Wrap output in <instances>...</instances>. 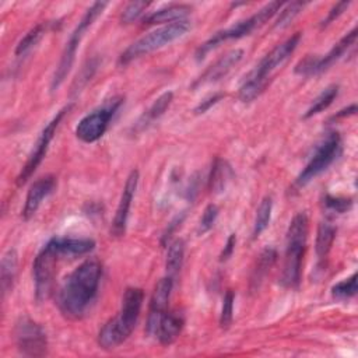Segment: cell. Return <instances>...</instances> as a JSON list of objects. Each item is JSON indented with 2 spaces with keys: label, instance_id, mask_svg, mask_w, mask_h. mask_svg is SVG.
<instances>
[{
  "label": "cell",
  "instance_id": "6da1fadb",
  "mask_svg": "<svg viewBox=\"0 0 358 358\" xmlns=\"http://www.w3.org/2000/svg\"><path fill=\"white\" fill-rule=\"evenodd\" d=\"M102 266L96 259H87L76 267L57 291V306L63 316L81 319L96 296Z\"/></svg>",
  "mask_w": 358,
  "mask_h": 358
},
{
  "label": "cell",
  "instance_id": "7a4b0ae2",
  "mask_svg": "<svg viewBox=\"0 0 358 358\" xmlns=\"http://www.w3.org/2000/svg\"><path fill=\"white\" fill-rule=\"evenodd\" d=\"M144 292L141 288L130 287L124 291L119 313L108 320L98 333V344L103 350L120 345L134 330L140 316Z\"/></svg>",
  "mask_w": 358,
  "mask_h": 358
},
{
  "label": "cell",
  "instance_id": "3957f363",
  "mask_svg": "<svg viewBox=\"0 0 358 358\" xmlns=\"http://www.w3.org/2000/svg\"><path fill=\"white\" fill-rule=\"evenodd\" d=\"M299 39L301 32L294 34L292 36L277 45L255 66V69L245 77L242 85L239 87L238 95L242 102H250L264 91L271 73L294 53L299 43Z\"/></svg>",
  "mask_w": 358,
  "mask_h": 358
},
{
  "label": "cell",
  "instance_id": "277c9868",
  "mask_svg": "<svg viewBox=\"0 0 358 358\" xmlns=\"http://www.w3.org/2000/svg\"><path fill=\"white\" fill-rule=\"evenodd\" d=\"M308 238V217L305 213L296 214L287 231L285 259L281 274V284L285 288H298L301 282L302 257Z\"/></svg>",
  "mask_w": 358,
  "mask_h": 358
},
{
  "label": "cell",
  "instance_id": "5b68a950",
  "mask_svg": "<svg viewBox=\"0 0 358 358\" xmlns=\"http://www.w3.org/2000/svg\"><path fill=\"white\" fill-rule=\"evenodd\" d=\"M285 3L282 1H271L268 4H266L264 7H262L256 14H253L252 17L239 21L236 25L229 27L227 29L218 31L215 32L210 39H207L204 43H201L197 50H196V60H203L206 57V55L215 49L217 46H220L222 42L229 41V39H239L243 38L249 34H252L256 28L262 27L264 22H267L274 14H277L280 11V8L284 6Z\"/></svg>",
  "mask_w": 358,
  "mask_h": 358
},
{
  "label": "cell",
  "instance_id": "8992f818",
  "mask_svg": "<svg viewBox=\"0 0 358 358\" xmlns=\"http://www.w3.org/2000/svg\"><path fill=\"white\" fill-rule=\"evenodd\" d=\"M190 28V22L187 20L183 21H178V22H172L168 25H164L147 35H144L143 38L137 39L136 42H133L119 57V63L120 64H127L134 59H138L144 55H148L173 41H176L178 38L183 36Z\"/></svg>",
  "mask_w": 358,
  "mask_h": 358
},
{
  "label": "cell",
  "instance_id": "52a82bcc",
  "mask_svg": "<svg viewBox=\"0 0 358 358\" xmlns=\"http://www.w3.org/2000/svg\"><path fill=\"white\" fill-rule=\"evenodd\" d=\"M108 6V3L105 1H95L87 11L85 14L83 15V18L80 20L78 25L76 27V29L73 31V34L70 35L69 41L66 42V46L63 49V53H62V57H60V62L56 67V71L53 74V78H52V83H50V90L55 91L57 90L63 81L66 80L67 74L70 73L71 67H73V63H74V59H76V53H77V49L80 46V42L85 34V31L92 25V22L99 17V14H102L103 8Z\"/></svg>",
  "mask_w": 358,
  "mask_h": 358
},
{
  "label": "cell",
  "instance_id": "ba28073f",
  "mask_svg": "<svg viewBox=\"0 0 358 358\" xmlns=\"http://www.w3.org/2000/svg\"><path fill=\"white\" fill-rule=\"evenodd\" d=\"M340 152H341V137L337 131H330L317 145L313 157L302 169V172L298 175L295 185L298 187H302L306 183H309L312 179H315L317 175L326 171L333 164V161L340 155Z\"/></svg>",
  "mask_w": 358,
  "mask_h": 358
},
{
  "label": "cell",
  "instance_id": "9c48e42d",
  "mask_svg": "<svg viewBox=\"0 0 358 358\" xmlns=\"http://www.w3.org/2000/svg\"><path fill=\"white\" fill-rule=\"evenodd\" d=\"M57 260L59 255L49 242L41 249L34 260L32 274L35 282V299L39 303L46 301L52 292Z\"/></svg>",
  "mask_w": 358,
  "mask_h": 358
},
{
  "label": "cell",
  "instance_id": "30bf717a",
  "mask_svg": "<svg viewBox=\"0 0 358 358\" xmlns=\"http://www.w3.org/2000/svg\"><path fill=\"white\" fill-rule=\"evenodd\" d=\"M122 103V98H112L102 108L85 115L76 127V136L84 143H94L99 140L108 129L110 119Z\"/></svg>",
  "mask_w": 358,
  "mask_h": 358
},
{
  "label": "cell",
  "instance_id": "8fae6325",
  "mask_svg": "<svg viewBox=\"0 0 358 358\" xmlns=\"http://www.w3.org/2000/svg\"><path fill=\"white\" fill-rule=\"evenodd\" d=\"M14 338L17 348L22 355L41 357L46 354V333L41 327V324H38L28 316H22L17 320L14 327Z\"/></svg>",
  "mask_w": 358,
  "mask_h": 358
},
{
  "label": "cell",
  "instance_id": "7c38bea8",
  "mask_svg": "<svg viewBox=\"0 0 358 358\" xmlns=\"http://www.w3.org/2000/svg\"><path fill=\"white\" fill-rule=\"evenodd\" d=\"M357 39V28L344 35L324 56H312L308 55L303 57L296 66L295 73L301 76H315L324 70H327L333 63H336L355 42Z\"/></svg>",
  "mask_w": 358,
  "mask_h": 358
},
{
  "label": "cell",
  "instance_id": "4fadbf2b",
  "mask_svg": "<svg viewBox=\"0 0 358 358\" xmlns=\"http://www.w3.org/2000/svg\"><path fill=\"white\" fill-rule=\"evenodd\" d=\"M69 109H70V106H64L63 109H60V110L57 112V115H56V116L45 126V129L42 130L41 136L38 137V140H36V143H35V147H34L32 152L29 154V157H28V159H27L24 168L21 169V172H20V175H18V178H17V185H18V186L24 185V183L29 179V176L35 172V169L38 168V165H39V164L42 162V159L45 158L46 151H48V148H49V144H50V141H52V138H53V136H55V133H56V129H57L60 120L63 119V116L66 115V112H69Z\"/></svg>",
  "mask_w": 358,
  "mask_h": 358
},
{
  "label": "cell",
  "instance_id": "5bb4252c",
  "mask_svg": "<svg viewBox=\"0 0 358 358\" xmlns=\"http://www.w3.org/2000/svg\"><path fill=\"white\" fill-rule=\"evenodd\" d=\"M172 285H173V278L166 275V277L161 278L154 288V292H152L151 301H150V310H148V319H147V326H145L147 334H150V336H155L159 319L166 312Z\"/></svg>",
  "mask_w": 358,
  "mask_h": 358
},
{
  "label": "cell",
  "instance_id": "9a60e30c",
  "mask_svg": "<svg viewBox=\"0 0 358 358\" xmlns=\"http://www.w3.org/2000/svg\"><path fill=\"white\" fill-rule=\"evenodd\" d=\"M137 183H138V171L133 169L124 183L113 221H112V227H110V234L116 238L123 236L126 232V225H127V218H129V211H130V206H131V200L134 196V192L137 189Z\"/></svg>",
  "mask_w": 358,
  "mask_h": 358
},
{
  "label": "cell",
  "instance_id": "2e32d148",
  "mask_svg": "<svg viewBox=\"0 0 358 358\" xmlns=\"http://www.w3.org/2000/svg\"><path fill=\"white\" fill-rule=\"evenodd\" d=\"M243 56V50L242 49H234L229 50L228 53H225L224 56H221L218 60H215L210 67H207L204 70V73L193 83V88H197L200 85L208 84V83H214L218 81L220 78L225 77L232 67H235L241 59Z\"/></svg>",
  "mask_w": 358,
  "mask_h": 358
},
{
  "label": "cell",
  "instance_id": "e0dca14e",
  "mask_svg": "<svg viewBox=\"0 0 358 358\" xmlns=\"http://www.w3.org/2000/svg\"><path fill=\"white\" fill-rule=\"evenodd\" d=\"M56 189V178L52 175L43 176L34 182L27 193L25 204L22 208V218L29 220L39 208L43 199H46L49 194L53 193Z\"/></svg>",
  "mask_w": 358,
  "mask_h": 358
},
{
  "label": "cell",
  "instance_id": "ac0fdd59",
  "mask_svg": "<svg viewBox=\"0 0 358 358\" xmlns=\"http://www.w3.org/2000/svg\"><path fill=\"white\" fill-rule=\"evenodd\" d=\"M59 257H76L91 252L95 242L90 238H59L55 236L49 241Z\"/></svg>",
  "mask_w": 358,
  "mask_h": 358
},
{
  "label": "cell",
  "instance_id": "d6986e66",
  "mask_svg": "<svg viewBox=\"0 0 358 358\" xmlns=\"http://www.w3.org/2000/svg\"><path fill=\"white\" fill-rule=\"evenodd\" d=\"M183 327V319L175 312H165L158 323L155 337L162 345L172 344Z\"/></svg>",
  "mask_w": 358,
  "mask_h": 358
},
{
  "label": "cell",
  "instance_id": "ffe728a7",
  "mask_svg": "<svg viewBox=\"0 0 358 358\" xmlns=\"http://www.w3.org/2000/svg\"><path fill=\"white\" fill-rule=\"evenodd\" d=\"M190 11H192V7L187 4H171L148 14L144 18V24L152 25V24H164V22L172 24V22L183 21L190 14Z\"/></svg>",
  "mask_w": 358,
  "mask_h": 358
},
{
  "label": "cell",
  "instance_id": "44dd1931",
  "mask_svg": "<svg viewBox=\"0 0 358 358\" xmlns=\"http://www.w3.org/2000/svg\"><path fill=\"white\" fill-rule=\"evenodd\" d=\"M173 99V94L171 91H166L164 94H161L154 102L152 105L141 115V117L137 120L136 123V130H143L144 127H147L150 123H152L154 120H157L158 117H161L165 110L169 108L171 102Z\"/></svg>",
  "mask_w": 358,
  "mask_h": 358
},
{
  "label": "cell",
  "instance_id": "7402d4cb",
  "mask_svg": "<svg viewBox=\"0 0 358 358\" xmlns=\"http://www.w3.org/2000/svg\"><path fill=\"white\" fill-rule=\"evenodd\" d=\"M17 263H18V256L14 249H8L1 257L0 282H1L3 298L13 288V284H14V280L17 275Z\"/></svg>",
  "mask_w": 358,
  "mask_h": 358
},
{
  "label": "cell",
  "instance_id": "603a6c76",
  "mask_svg": "<svg viewBox=\"0 0 358 358\" xmlns=\"http://www.w3.org/2000/svg\"><path fill=\"white\" fill-rule=\"evenodd\" d=\"M231 178H232V169L228 165V162H225L224 159L217 158L213 164L211 173H210V178H208L210 192L214 193V194H218V193L224 192V189L227 187Z\"/></svg>",
  "mask_w": 358,
  "mask_h": 358
},
{
  "label": "cell",
  "instance_id": "cb8c5ba5",
  "mask_svg": "<svg viewBox=\"0 0 358 358\" xmlns=\"http://www.w3.org/2000/svg\"><path fill=\"white\" fill-rule=\"evenodd\" d=\"M275 257H277V252L273 248H266L259 255L256 266H255L252 277H250V288L252 289H257L260 287L263 278L266 277V274L268 273V270L274 264Z\"/></svg>",
  "mask_w": 358,
  "mask_h": 358
},
{
  "label": "cell",
  "instance_id": "d4e9b609",
  "mask_svg": "<svg viewBox=\"0 0 358 358\" xmlns=\"http://www.w3.org/2000/svg\"><path fill=\"white\" fill-rule=\"evenodd\" d=\"M334 238H336V228L330 222L322 221L317 227L316 245H315L316 256L319 260H324L327 257Z\"/></svg>",
  "mask_w": 358,
  "mask_h": 358
},
{
  "label": "cell",
  "instance_id": "484cf974",
  "mask_svg": "<svg viewBox=\"0 0 358 358\" xmlns=\"http://www.w3.org/2000/svg\"><path fill=\"white\" fill-rule=\"evenodd\" d=\"M338 95V85L337 84H331L329 87H326L312 102V105L308 108V110L305 112L303 117H312L320 112H323L324 109H327L331 102L336 99V96Z\"/></svg>",
  "mask_w": 358,
  "mask_h": 358
},
{
  "label": "cell",
  "instance_id": "4316f807",
  "mask_svg": "<svg viewBox=\"0 0 358 358\" xmlns=\"http://www.w3.org/2000/svg\"><path fill=\"white\" fill-rule=\"evenodd\" d=\"M183 256H185V242L182 239H175L171 242L166 253V260H165V268L169 277H173L182 267L183 263Z\"/></svg>",
  "mask_w": 358,
  "mask_h": 358
},
{
  "label": "cell",
  "instance_id": "83f0119b",
  "mask_svg": "<svg viewBox=\"0 0 358 358\" xmlns=\"http://www.w3.org/2000/svg\"><path fill=\"white\" fill-rule=\"evenodd\" d=\"M271 210H273V200L270 196H266L256 211V218H255V225H253V238H259L262 232L268 227L270 218H271Z\"/></svg>",
  "mask_w": 358,
  "mask_h": 358
},
{
  "label": "cell",
  "instance_id": "f1b7e54d",
  "mask_svg": "<svg viewBox=\"0 0 358 358\" xmlns=\"http://www.w3.org/2000/svg\"><path fill=\"white\" fill-rule=\"evenodd\" d=\"M357 273H352L348 278L334 284L331 287V295L334 299L338 301H345L350 299L352 296H355L357 294Z\"/></svg>",
  "mask_w": 358,
  "mask_h": 358
},
{
  "label": "cell",
  "instance_id": "f546056e",
  "mask_svg": "<svg viewBox=\"0 0 358 358\" xmlns=\"http://www.w3.org/2000/svg\"><path fill=\"white\" fill-rule=\"evenodd\" d=\"M43 34H45V28H43L42 24H39V25L34 27L32 29H29L27 32V35L18 42V45L15 48V56H21V55L27 53L32 46H35L41 41Z\"/></svg>",
  "mask_w": 358,
  "mask_h": 358
},
{
  "label": "cell",
  "instance_id": "4dcf8cb0",
  "mask_svg": "<svg viewBox=\"0 0 358 358\" xmlns=\"http://www.w3.org/2000/svg\"><path fill=\"white\" fill-rule=\"evenodd\" d=\"M303 6H305V3H302V1L287 3L282 10L280 8V14H278V18L274 22V27L275 28H282V27L288 25L299 14V11L303 8Z\"/></svg>",
  "mask_w": 358,
  "mask_h": 358
},
{
  "label": "cell",
  "instance_id": "1f68e13d",
  "mask_svg": "<svg viewBox=\"0 0 358 358\" xmlns=\"http://www.w3.org/2000/svg\"><path fill=\"white\" fill-rule=\"evenodd\" d=\"M234 302H235V294L232 289H228L224 295V301H222V309H221V315H220V326L222 329L229 327V324L232 323V317H234Z\"/></svg>",
  "mask_w": 358,
  "mask_h": 358
},
{
  "label": "cell",
  "instance_id": "d6a6232c",
  "mask_svg": "<svg viewBox=\"0 0 358 358\" xmlns=\"http://www.w3.org/2000/svg\"><path fill=\"white\" fill-rule=\"evenodd\" d=\"M323 204L329 211L343 214L352 207V200L350 197H338V196L326 194Z\"/></svg>",
  "mask_w": 358,
  "mask_h": 358
},
{
  "label": "cell",
  "instance_id": "836d02e7",
  "mask_svg": "<svg viewBox=\"0 0 358 358\" xmlns=\"http://www.w3.org/2000/svg\"><path fill=\"white\" fill-rule=\"evenodd\" d=\"M148 4H150V3H147V1H131V3H129V4L123 8V11H122L120 21H122L123 24H130V22H133L134 20H137V18L141 15V13L148 7Z\"/></svg>",
  "mask_w": 358,
  "mask_h": 358
},
{
  "label": "cell",
  "instance_id": "e575fe53",
  "mask_svg": "<svg viewBox=\"0 0 358 358\" xmlns=\"http://www.w3.org/2000/svg\"><path fill=\"white\" fill-rule=\"evenodd\" d=\"M218 217V207L215 204H208L204 211L203 215L200 218V224H199V234H206L208 232L213 225L215 224V220Z\"/></svg>",
  "mask_w": 358,
  "mask_h": 358
},
{
  "label": "cell",
  "instance_id": "d590c367",
  "mask_svg": "<svg viewBox=\"0 0 358 358\" xmlns=\"http://www.w3.org/2000/svg\"><path fill=\"white\" fill-rule=\"evenodd\" d=\"M224 94L222 92H215L213 95H208L207 98H204L196 108H194V113L196 115H201L206 113L208 109H211L215 103H218L222 99Z\"/></svg>",
  "mask_w": 358,
  "mask_h": 358
},
{
  "label": "cell",
  "instance_id": "8d00e7d4",
  "mask_svg": "<svg viewBox=\"0 0 358 358\" xmlns=\"http://www.w3.org/2000/svg\"><path fill=\"white\" fill-rule=\"evenodd\" d=\"M350 6V1H340V3H336L331 8H330V11H329V14H327V17L322 21V27H326V25H329L331 21H334L338 15H341L344 11H345V8Z\"/></svg>",
  "mask_w": 358,
  "mask_h": 358
},
{
  "label": "cell",
  "instance_id": "74e56055",
  "mask_svg": "<svg viewBox=\"0 0 358 358\" xmlns=\"http://www.w3.org/2000/svg\"><path fill=\"white\" fill-rule=\"evenodd\" d=\"M235 243H236V236H235V234H231L228 236V239H227V243H225L221 255H220V260L221 262H225V260H228L232 256V253L235 250Z\"/></svg>",
  "mask_w": 358,
  "mask_h": 358
},
{
  "label": "cell",
  "instance_id": "f35d334b",
  "mask_svg": "<svg viewBox=\"0 0 358 358\" xmlns=\"http://www.w3.org/2000/svg\"><path fill=\"white\" fill-rule=\"evenodd\" d=\"M355 112H357V105L352 103V105H350V106H347V108L338 110L331 119H340V117H345V116H352V115H355Z\"/></svg>",
  "mask_w": 358,
  "mask_h": 358
}]
</instances>
